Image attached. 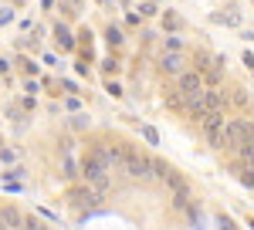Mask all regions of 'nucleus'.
Masks as SVG:
<instances>
[{"instance_id":"5","label":"nucleus","mask_w":254,"mask_h":230,"mask_svg":"<svg viewBox=\"0 0 254 230\" xmlns=\"http://www.w3.org/2000/svg\"><path fill=\"white\" fill-rule=\"evenodd\" d=\"M98 156L109 163V170H122V166H126V149H119V146L102 142V146H98Z\"/></svg>"},{"instance_id":"1","label":"nucleus","mask_w":254,"mask_h":230,"mask_svg":"<svg viewBox=\"0 0 254 230\" xmlns=\"http://www.w3.org/2000/svg\"><path fill=\"white\" fill-rule=\"evenodd\" d=\"M81 176H85V179H88V183H92L98 193L109 190V163L98 156V149L81 159Z\"/></svg>"},{"instance_id":"16","label":"nucleus","mask_w":254,"mask_h":230,"mask_svg":"<svg viewBox=\"0 0 254 230\" xmlns=\"http://www.w3.org/2000/svg\"><path fill=\"white\" fill-rule=\"evenodd\" d=\"M166 27H180V17L176 14H166Z\"/></svg>"},{"instance_id":"14","label":"nucleus","mask_w":254,"mask_h":230,"mask_svg":"<svg viewBox=\"0 0 254 230\" xmlns=\"http://www.w3.org/2000/svg\"><path fill=\"white\" fill-rule=\"evenodd\" d=\"M105 38H109V44H122V34H119L116 27H109V34H105Z\"/></svg>"},{"instance_id":"10","label":"nucleus","mask_w":254,"mask_h":230,"mask_svg":"<svg viewBox=\"0 0 254 230\" xmlns=\"http://www.w3.org/2000/svg\"><path fill=\"white\" fill-rule=\"evenodd\" d=\"M237 176H241V183H244V186H254V163L237 166Z\"/></svg>"},{"instance_id":"11","label":"nucleus","mask_w":254,"mask_h":230,"mask_svg":"<svg viewBox=\"0 0 254 230\" xmlns=\"http://www.w3.org/2000/svg\"><path fill=\"white\" fill-rule=\"evenodd\" d=\"M61 166H64V176H78V166H75V159L64 153V159H61Z\"/></svg>"},{"instance_id":"13","label":"nucleus","mask_w":254,"mask_h":230,"mask_svg":"<svg viewBox=\"0 0 254 230\" xmlns=\"http://www.w3.org/2000/svg\"><path fill=\"white\" fill-rule=\"evenodd\" d=\"M142 139H146V142H153V146H156V142H159L156 129H149V125H142Z\"/></svg>"},{"instance_id":"2","label":"nucleus","mask_w":254,"mask_h":230,"mask_svg":"<svg viewBox=\"0 0 254 230\" xmlns=\"http://www.w3.org/2000/svg\"><path fill=\"white\" fill-rule=\"evenodd\" d=\"M122 172H129L132 179H149L153 176V159L139 156L136 149H126V166H122Z\"/></svg>"},{"instance_id":"9","label":"nucleus","mask_w":254,"mask_h":230,"mask_svg":"<svg viewBox=\"0 0 254 230\" xmlns=\"http://www.w3.org/2000/svg\"><path fill=\"white\" fill-rule=\"evenodd\" d=\"M203 102H207V109H210V112H224V95H220V92H207V88H203Z\"/></svg>"},{"instance_id":"15","label":"nucleus","mask_w":254,"mask_h":230,"mask_svg":"<svg viewBox=\"0 0 254 230\" xmlns=\"http://www.w3.org/2000/svg\"><path fill=\"white\" fill-rule=\"evenodd\" d=\"M58 38H61V48H71V34L68 31H58Z\"/></svg>"},{"instance_id":"8","label":"nucleus","mask_w":254,"mask_h":230,"mask_svg":"<svg viewBox=\"0 0 254 230\" xmlns=\"http://www.w3.org/2000/svg\"><path fill=\"white\" fill-rule=\"evenodd\" d=\"M71 200H78V203H88V207H95L98 203V190L92 186V190H75L71 193Z\"/></svg>"},{"instance_id":"4","label":"nucleus","mask_w":254,"mask_h":230,"mask_svg":"<svg viewBox=\"0 0 254 230\" xmlns=\"http://www.w3.org/2000/svg\"><path fill=\"white\" fill-rule=\"evenodd\" d=\"M176 81H180V92L183 95H200L203 92V78L196 75V71H180Z\"/></svg>"},{"instance_id":"3","label":"nucleus","mask_w":254,"mask_h":230,"mask_svg":"<svg viewBox=\"0 0 254 230\" xmlns=\"http://www.w3.org/2000/svg\"><path fill=\"white\" fill-rule=\"evenodd\" d=\"M227 139H231V149H241L244 142L254 139V125L248 118H227Z\"/></svg>"},{"instance_id":"12","label":"nucleus","mask_w":254,"mask_h":230,"mask_svg":"<svg viewBox=\"0 0 254 230\" xmlns=\"http://www.w3.org/2000/svg\"><path fill=\"white\" fill-rule=\"evenodd\" d=\"M234 102H237V105H248V102H251V92H244V88H234Z\"/></svg>"},{"instance_id":"17","label":"nucleus","mask_w":254,"mask_h":230,"mask_svg":"<svg viewBox=\"0 0 254 230\" xmlns=\"http://www.w3.org/2000/svg\"><path fill=\"white\" fill-rule=\"evenodd\" d=\"M166 105H173V109H180L183 102H180V95H166Z\"/></svg>"},{"instance_id":"7","label":"nucleus","mask_w":254,"mask_h":230,"mask_svg":"<svg viewBox=\"0 0 254 230\" xmlns=\"http://www.w3.org/2000/svg\"><path fill=\"white\" fill-rule=\"evenodd\" d=\"M159 68H163V71H170V75H180V71H183V58H180V55H163Z\"/></svg>"},{"instance_id":"6","label":"nucleus","mask_w":254,"mask_h":230,"mask_svg":"<svg viewBox=\"0 0 254 230\" xmlns=\"http://www.w3.org/2000/svg\"><path fill=\"white\" fill-rule=\"evenodd\" d=\"M0 224H3V227H27V217H24L17 207H3V210H0Z\"/></svg>"}]
</instances>
